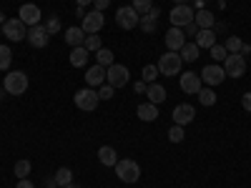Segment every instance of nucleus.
Masks as SVG:
<instances>
[{
	"label": "nucleus",
	"mask_w": 251,
	"mask_h": 188,
	"mask_svg": "<svg viewBox=\"0 0 251 188\" xmlns=\"http://www.w3.org/2000/svg\"><path fill=\"white\" fill-rule=\"evenodd\" d=\"M181 66H183V60H181V55H178V53H174V50H166V53L158 58V63H156L158 73H161V75H166V78L178 75V73H181Z\"/></svg>",
	"instance_id": "f257e3e1"
},
{
	"label": "nucleus",
	"mask_w": 251,
	"mask_h": 188,
	"mask_svg": "<svg viewBox=\"0 0 251 188\" xmlns=\"http://www.w3.org/2000/svg\"><path fill=\"white\" fill-rule=\"evenodd\" d=\"M116 168V176L123 181V183H136L138 178H141V165L136 163V161H131V158H118V163L113 165Z\"/></svg>",
	"instance_id": "f03ea898"
},
{
	"label": "nucleus",
	"mask_w": 251,
	"mask_h": 188,
	"mask_svg": "<svg viewBox=\"0 0 251 188\" xmlns=\"http://www.w3.org/2000/svg\"><path fill=\"white\" fill-rule=\"evenodd\" d=\"M3 86H5V93H10V95H23L28 91V75L23 70H10V73H5Z\"/></svg>",
	"instance_id": "7ed1b4c3"
},
{
	"label": "nucleus",
	"mask_w": 251,
	"mask_h": 188,
	"mask_svg": "<svg viewBox=\"0 0 251 188\" xmlns=\"http://www.w3.org/2000/svg\"><path fill=\"white\" fill-rule=\"evenodd\" d=\"M73 100H75V106H78L80 111H86V113L96 111V108H98V103H100L98 91H93V88H80V91L73 95Z\"/></svg>",
	"instance_id": "20e7f679"
},
{
	"label": "nucleus",
	"mask_w": 251,
	"mask_h": 188,
	"mask_svg": "<svg viewBox=\"0 0 251 188\" xmlns=\"http://www.w3.org/2000/svg\"><path fill=\"white\" fill-rule=\"evenodd\" d=\"M224 73L228 78H241L246 73V58L241 53H228L224 60Z\"/></svg>",
	"instance_id": "39448f33"
},
{
	"label": "nucleus",
	"mask_w": 251,
	"mask_h": 188,
	"mask_svg": "<svg viewBox=\"0 0 251 188\" xmlns=\"http://www.w3.org/2000/svg\"><path fill=\"white\" fill-rule=\"evenodd\" d=\"M116 23H118V28H123V30H133V28H138V23H141V15H138L131 5H123V8L116 10Z\"/></svg>",
	"instance_id": "423d86ee"
},
{
	"label": "nucleus",
	"mask_w": 251,
	"mask_h": 188,
	"mask_svg": "<svg viewBox=\"0 0 251 188\" xmlns=\"http://www.w3.org/2000/svg\"><path fill=\"white\" fill-rule=\"evenodd\" d=\"M25 28H28V25H25L20 18H10V20H5V23H3V35H5L8 40H13V43H18V40L28 38V30H25Z\"/></svg>",
	"instance_id": "0eeeda50"
},
{
	"label": "nucleus",
	"mask_w": 251,
	"mask_h": 188,
	"mask_svg": "<svg viewBox=\"0 0 251 188\" xmlns=\"http://www.w3.org/2000/svg\"><path fill=\"white\" fill-rule=\"evenodd\" d=\"M128 78H131L128 68L121 66V63H113L111 68H106V83L113 86V88H123L126 83H128Z\"/></svg>",
	"instance_id": "6e6552de"
},
{
	"label": "nucleus",
	"mask_w": 251,
	"mask_h": 188,
	"mask_svg": "<svg viewBox=\"0 0 251 188\" xmlns=\"http://www.w3.org/2000/svg\"><path fill=\"white\" fill-rule=\"evenodd\" d=\"M169 20L174 28H186L188 23H194V10L191 5H176L171 13H169Z\"/></svg>",
	"instance_id": "1a4fd4ad"
},
{
	"label": "nucleus",
	"mask_w": 251,
	"mask_h": 188,
	"mask_svg": "<svg viewBox=\"0 0 251 188\" xmlns=\"http://www.w3.org/2000/svg\"><path fill=\"white\" fill-rule=\"evenodd\" d=\"M103 23H106V18H103V13L100 10H91V13H86L83 15V30H86V35H96L100 28H103Z\"/></svg>",
	"instance_id": "9d476101"
},
{
	"label": "nucleus",
	"mask_w": 251,
	"mask_h": 188,
	"mask_svg": "<svg viewBox=\"0 0 251 188\" xmlns=\"http://www.w3.org/2000/svg\"><path fill=\"white\" fill-rule=\"evenodd\" d=\"M40 15H43V13H40V8L35 3H25V5H20V10H18V18L23 20L25 25H30V28L40 25Z\"/></svg>",
	"instance_id": "9b49d317"
},
{
	"label": "nucleus",
	"mask_w": 251,
	"mask_h": 188,
	"mask_svg": "<svg viewBox=\"0 0 251 188\" xmlns=\"http://www.w3.org/2000/svg\"><path fill=\"white\" fill-rule=\"evenodd\" d=\"M224 78H226V73H224V66H203V70H201V80L206 83V86H219V83H224Z\"/></svg>",
	"instance_id": "f8f14e48"
},
{
	"label": "nucleus",
	"mask_w": 251,
	"mask_h": 188,
	"mask_svg": "<svg viewBox=\"0 0 251 188\" xmlns=\"http://www.w3.org/2000/svg\"><path fill=\"white\" fill-rule=\"evenodd\" d=\"M181 91L186 95H196L201 91V75L199 73H191V70L181 73Z\"/></svg>",
	"instance_id": "ddd939ff"
},
{
	"label": "nucleus",
	"mask_w": 251,
	"mask_h": 188,
	"mask_svg": "<svg viewBox=\"0 0 251 188\" xmlns=\"http://www.w3.org/2000/svg\"><path fill=\"white\" fill-rule=\"evenodd\" d=\"M166 48H169V50H174V53H178L181 48H183V43H186V35H183V30L181 28H169V30H166Z\"/></svg>",
	"instance_id": "4468645a"
},
{
	"label": "nucleus",
	"mask_w": 251,
	"mask_h": 188,
	"mask_svg": "<svg viewBox=\"0 0 251 188\" xmlns=\"http://www.w3.org/2000/svg\"><path fill=\"white\" fill-rule=\"evenodd\" d=\"M48 40H50V35H48L46 25H33V28L28 30V43H30L33 48H46Z\"/></svg>",
	"instance_id": "2eb2a0df"
},
{
	"label": "nucleus",
	"mask_w": 251,
	"mask_h": 188,
	"mask_svg": "<svg viewBox=\"0 0 251 188\" xmlns=\"http://www.w3.org/2000/svg\"><path fill=\"white\" fill-rule=\"evenodd\" d=\"M194 118H196V111H194V106H188V103H181V106L174 108V123L176 125H188Z\"/></svg>",
	"instance_id": "dca6fc26"
},
{
	"label": "nucleus",
	"mask_w": 251,
	"mask_h": 188,
	"mask_svg": "<svg viewBox=\"0 0 251 188\" xmlns=\"http://www.w3.org/2000/svg\"><path fill=\"white\" fill-rule=\"evenodd\" d=\"M194 23H196L201 30H211V28L216 25V15H214L211 10L201 8V10H196V13H194Z\"/></svg>",
	"instance_id": "f3484780"
},
{
	"label": "nucleus",
	"mask_w": 251,
	"mask_h": 188,
	"mask_svg": "<svg viewBox=\"0 0 251 188\" xmlns=\"http://www.w3.org/2000/svg\"><path fill=\"white\" fill-rule=\"evenodd\" d=\"M86 83H88V86L93 88V86H103V83H106V68H103V66H93V68H88L86 70Z\"/></svg>",
	"instance_id": "a211bd4d"
},
{
	"label": "nucleus",
	"mask_w": 251,
	"mask_h": 188,
	"mask_svg": "<svg viewBox=\"0 0 251 188\" xmlns=\"http://www.w3.org/2000/svg\"><path fill=\"white\" fill-rule=\"evenodd\" d=\"M66 43H68L71 48H78V46H83V43H86V30H83L80 25H73V28H68V30H66Z\"/></svg>",
	"instance_id": "6ab92c4d"
},
{
	"label": "nucleus",
	"mask_w": 251,
	"mask_h": 188,
	"mask_svg": "<svg viewBox=\"0 0 251 188\" xmlns=\"http://www.w3.org/2000/svg\"><path fill=\"white\" fill-rule=\"evenodd\" d=\"M98 161L106 165V168H113V165L118 163V153L111 148V145H100L98 148Z\"/></svg>",
	"instance_id": "aec40b11"
},
{
	"label": "nucleus",
	"mask_w": 251,
	"mask_h": 188,
	"mask_svg": "<svg viewBox=\"0 0 251 188\" xmlns=\"http://www.w3.org/2000/svg\"><path fill=\"white\" fill-rule=\"evenodd\" d=\"M146 98H149V103L158 106V103L166 100V88L158 86V83H149V88H146Z\"/></svg>",
	"instance_id": "412c9836"
},
{
	"label": "nucleus",
	"mask_w": 251,
	"mask_h": 188,
	"mask_svg": "<svg viewBox=\"0 0 251 188\" xmlns=\"http://www.w3.org/2000/svg\"><path fill=\"white\" fill-rule=\"evenodd\" d=\"M88 58H91V50H86V46H78V48L71 50V66L73 68H83L88 63Z\"/></svg>",
	"instance_id": "4be33fe9"
},
{
	"label": "nucleus",
	"mask_w": 251,
	"mask_h": 188,
	"mask_svg": "<svg viewBox=\"0 0 251 188\" xmlns=\"http://www.w3.org/2000/svg\"><path fill=\"white\" fill-rule=\"evenodd\" d=\"M136 116H138L141 120H146V123H151V120H156V118H158V108L153 106V103L146 100V103H141V106L136 108Z\"/></svg>",
	"instance_id": "5701e85b"
},
{
	"label": "nucleus",
	"mask_w": 251,
	"mask_h": 188,
	"mask_svg": "<svg viewBox=\"0 0 251 188\" xmlns=\"http://www.w3.org/2000/svg\"><path fill=\"white\" fill-rule=\"evenodd\" d=\"M199 53H201V48L196 46V43H183V48L178 50V55H181V60L183 63H194V60H199Z\"/></svg>",
	"instance_id": "b1692460"
},
{
	"label": "nucleus",
	"mask_w": 251,
	"mask_h": 188,
	"mask_svg": "<svg viewBox=\"0 0 251 188\" xmlns=\"http://www.w3.org/2000/svg\"><path fill=\"white\" fill-rule=\"evenodd\" d=\"M196 46H199L201 50H203V48H214V46H216V30H199Z\"/></svg>",
	"instance_id": "393cba45"
},
{
	"label": "nucleus",
	"mask_w": 251,
	"mask_h": 188,
	"mask_svg": "<svg viewBox=\"0 0 251 188\" xmlns=\"http://www.w3.org/2000/svg\"><path fill=\"white\" fill-rule=\"evenodd\" d=\"M53 178H55V186L66 188L68 183H73V171H71V168H58Z\"/></svg>",
	"instance_id": "a878e982"
},
{
	"label": "nucleus",
	"mask_w": 251,
	"mask_h": 188,
	"mask_svg": "<svg viewBox=\"0 0 251 188\" xmlns=\"http://www.w3.org/2000/svg\"><path fill=\"white\" fill-rule=\"evenodd\" d=\"M196 95H199V103H201V106H206V108H211L214 103H216V93L211 88H201Z\"/></svg>",
	"instance_id": "bb28decb"
},
{
	"label": "nucleus",
	"mask_w": 251,
	"mask_h": 188,
	"mask_svg": "<svg viewBox=\"0 0 251 188\" xmlns=\"http://www.w3.org/2000/svg\"><path fill=\"white\" fill-rule=\"evenodd\" d=\"M141 30L146 33V35H151V33H156V28H158V20L156 18H151V15H141Z\"/></svg>",
	"instance_id": "cd10ccee"
},
{
	"label": "nucleus",
	"mask_w": 251,
	"mask_h": 188,
	"mask_svg": "<svg viewBox=\"0 0 251 188\" xmlns=\"http://www.w3.org/2000/svg\"><path fill=\"white\" fill-rule=\"evenodd\" d=\"M96 60H98V66L111 68V66H113V53H111L108 48H100V50H96Z\"/></svg>",
	"instance_id": "c85d7f7f"
},
{
	"label": "nucleus",
	"mask_w": 251,
	"mask_h": 188,
	"mask_svg": "<svg viewBox=\"0 0 251 188\" xmlns=\"http://www.w3.org/2000/svg\"><path fill=\"white\" fill-rule=\"evenodd\" d=\"M13 63V50L8 46H0V70H8Z\"/></svg>",
	"instance_id": "c756f323"
},
{
	"label": "nucleus",
	"mask_w": 251,
	"mask_h": 188,
	"mask_svg": "<svg viewBox=\"0 0 251 188\" xmlns=\"http://www.w3.org/2000/svg\"><path fill=\"white\" fill-rule=\"evenodd\" d=\"M241 46H244V40L239 35H231V38H226V53H241Z\"/></svg>",
	"instance_id": "7c9ffc66"
},
{
	"label": "nucleus",
	"mask_w": 251,
	"mask_h": 188,
	"mask_svg": "<svg viewBox=\"0 0 251 188\" xmlns=\"http://www.w3.org/2000/svg\"><path fill=\"white\" fill-rule=\"evenodd\" d=\"M30 168H33L30 161H18V163H15V168H13V173H15L18 178H25V176L30 173Z\"/></svg>",
	"instance_id": "2f4dec72"
},
{
	"label": "nucleus",
	"mask_w": 251,
	"mask_h": 188,
	"mask_svg": "<svg viewBox=\"0 0 251 188\" xmlns=\"http://www.w3.org/2000/svg\"><path fill=\"white\" fill-rule=\"evenodd\" d=\"M138 15H149V10L153 8V3L151 0H133V5H131Z\"/></svg>",
	"instance_id": "473e14b6"
},
{
	"label": "nucleus",
	"mask_w": 251,
	"mask_h": 188,
	"mask_svg": "<svg viewBox=\"0 0 251 188\" xmlns=\"http://www.w3.org/2000/svg\"><path fill=\"white\" fill-rule=\"evenodd\" d=\"M86 50H91V53H96V50H100L103 48V43H100V35H86Z\"/></svg>",
	"instance_id": "72a5a7b5"
},
{
	"label": "nucleus",
	"mask_w": 251,
	"mask_h": 188,
	"mask_svg": "<svg viewBox=\"0 0 251 188\" xmlns=\"http://www.w3.org/2000/svg\"><path fill=\"white\" fill-rule=\"evenodd\" d=\"M60 18L58 15H50L48 20H46V30H48V35H55V33H60Z\"/></svg>",
	"instance_id": "f704fd0d"
},
{
	"label": "nucleus",
	"mask_w": 251,
	"mask_h": 188,
	"mask_svg": "<svg viewBox=\"0 0 251 188\" xmlns=\"http://www.w3.org/2000/svg\"><path fill=\"white\" fill-rule=\"evenodd\" d=\"M183 138H186V131H183V125H176V123H174V128L169 131V141H171V143H181Z\"/></svg>",
	"instance_id": "c9c22d12"
},
{
	"label": "nucleus",
	"mask_w": 251,
	"mask_h": 188,
	"mask_svg": "<svg viewBox=\"0 0 251 188\" xmlns=\"http://www.w3.org/2000/svg\"><path fill=\"white\" fill-rule=\"evenodd\" d=\"M158 75H161V73H158L156 66H143V83H153Z\"/></svg>",
	"instance_id": "e433bc0d"
},
{
	"label": "nucleus",
	"mask_w": 251,
	"mask_h": 188,
	"mask_svg": "<svg viewBox=\"0 0 251 188\" xmlns=\"http://www.w3.org/2000/svg\"><path fill=\"white\" fill-rule=\"evenodd\" d=\"M113 93H116V88H113V86H108V83H103V86L98 88V98H100V100H111V98H113Z\"/></svg>",
	"instance_id": "4c0bfd02"
},
{
	"label": "nucleus",
	"mask_w": 251,
	"mask_h": 188,
	"mask_svg": "<svg viewBox=\"0 0 251 188\" xmlns=\"http://www.w3.org/2000/svg\"><path fill=\"white\" fill-rule=\"evenodd\" d=\"M208 50H211V58H214V60H226V55H228V53H226V48H224V46H219V43H216L214 48H208Z\"/></svg>",
	"instance_id": "58836bf2"
},
{
	"label": "nucleus",
	"mask_w": 251,
	"mask_h": 188,
	"mask_svg": "<svg viewBox=\"0 0 251 188\" xmlns=\"http://www.w3.org/2000/svg\"><path fill=\"white\" fill-rule=\"evenodd\" d=\"M199 30H201V28H199L196 23H188V25L183 28V35H199Z\"/></svg>",
	"instance_id": "ea45409f"
},
{
	"label": "nucleus",
	"mask_w": 251,
	"mask_h": 188,
	"mask_svg": "<svg viewBox=\"0 0 251 188\" xmlns=\"http://www.w3.org/2000/svg\"><path fill=\"white\" fill-rule=\"evenodd\" d=\"M241 106H244V111H249V113H251V91L241 95Z\"/></svg>",
	"instance_id": "a19ab883"
},
{
	"label": "nucleus",
	"mask_w": 251,
	"mask_h": 188,
	"mask_svg": "<svg viewBox=\"0 0 251 188\" xmlns=\"http://www.w3.org/2000/svg\"><path fill=\"white\" fill-rule=\"evenodd\" d=\"M93 5H96V10H100V13H103V10H106V8L111 5V0H93Z\"/></svg>",
	"instance_id": "79ce46f5"
},
{
	"label": "nucleus",
	"mask_w": 251,
	"mask_h": 188,
	"mask_svg": "<svg viewBox=\"0 0 251 188\" xmlns=\"http://www.w3.org/2000/svg\"><path fill=\"white\" fill-rule=\"evenodd\" d=\"M15 188H35V186H33L28 178H18V186H15Z\"/></svg>",
	"instance_id": "37998d69"
},
{
	"label": "nucleus",
	"mask_w": 251,
	"mask_h": 188,
	"mask_svg": "<svg viewBox=\"0 0 251 188\" xmlns=\"http://www.w3.org/2000/svg\"><path fill=\"white\" fill-rule=\"evenodd\" d=\"M194 3H196V8L201 10V8H206V0H194Z\"/></svg>",
	"instance_id": "c03bdc74"
},
{
	"label": "nucleus",
	"mask_w": 251,
	"mask_h": 188,
	"mask_svg": "<svg viewBox=\"0 0 251 188\" xmlns=\"http://www.w3.org/2000/svg\"><path fill=\"white\" fill-rule=\"evenodd\" d=\"M75 3H78V5L83 8V5H91V3H93V0H75Z\"/></svg>",
	"instance_id": "a18cd8bd"
},
{
	"label": "nucleus",
	"mask_w": 251,
	"mask_h": 188,
	"mask_svg": "<svg viewBox=\"0 0 251 188\" xmlns=\"http://www.w3.org/2000/svg\"><path fill=\"white\" fill-rule=\"evenodd\" d=\"M174 3H176V5H188L191 0H174Z\"/></svg>",
	"instance_id": "49530a36"
},
{
	"label": "nucleus",
	"mask_w": 251,
	"mask_h": 188,
	"mask_svg": "<svg viewBox=\"0 0 251 188\" xmlns=\"http://www.w3.org/2000/svg\"><path fill=\"white\" fill-rule=\"evenodd\" d=\"M3 23H5V15H3V13H0V25H3Z\"/></svg>",
	"instance_id": "de8ad7c7"
},
{
	"label": "nucleus",
	"mask_w": 251,
	"mask_h": 188,
	"mask_svg": "<svg viewBox=\"0 0 251 188\" xmlns=\"http://www.w3.org/2000/svg\"><path fill=\"white\" fill-rule=\"evenodd\" d=\"M66 188H80V186H75V183H68V186H66Z\"/></svg>",
	"instance_id": "09e8293b"
},
{
	"label": "nucleus",
	"mask_w": 251,
	"mask_h": 188,
	"mask_svg": "<svg viewBox=\"0 0 251 188\" xmlns=\"http://www.w3.org/2000/svg\"><path fill=\"white\" fill-rule=\"evenodd\" d=\"M0 35H3V25H0Z\"/></svg>",
	"instance_id": "8fccbe9b"
}]
</instances>
